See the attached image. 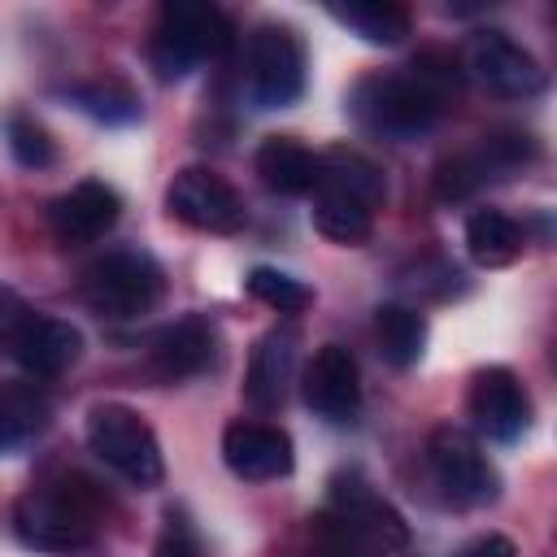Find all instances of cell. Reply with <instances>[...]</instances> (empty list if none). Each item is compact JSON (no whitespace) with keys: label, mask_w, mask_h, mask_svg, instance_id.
Returning <instances> with one entry per match:
<instances>
[{"label":"cell","mask_w":557,"mask_h":557,"mask_svg":"<svg viewBox=\"0 0 557 557\" xmlns=\"http://www.w3.org/2000/svg\"><path fill=\"white\" fill-rule=\"evenodd\" d=\"M100 500L87 479H48L13 505V531L22 544L44 553H78L96 540Z\"/></svg>","instance_id":"6da1fadb"},{"label":"cell","mask_w":557,"mask_h":557,"mask_svg":"<svg viewBox=\"0 0 557 557\" xmlns=\"http://www.w3.org/2000/svg\"><path fill=\"white\" fill-rule=\"evenodd\" d=\"M231 44H235V26L218 4H209V0H170L157 13L152 44H148V65L161 83H178L200 61L226 57Z\"/></svg>","instance_id":"7a4b0ae2"},{"label":"cell","mask_w":557,"mask_h":557,"mask_svg":"<svg viewBox=\"0 0 557 557\" xmlns=\"http://www.w3.org/2000/svg\"><path fill=\"white\" fill-rule=\"evenodd\" d=\"M348 113L366 135L409 144V139H422L440 126L444 100L431 96L409 74H366L348 91Z\"/></svg>","instance_id":"3957f363"},{"label":"cell","mask_w":557,"mask_h":557,"mask_svg":"<svg viewBox=\"0 0 557 557\" xmlns=\"http://www.w3.org/2000/svg\"><path fill=\"white\" fill-rule=\"evenodd\" d=\"M0 348L35 379H57L65 374L78 352H83V335L78 326H70L65 318H52L35 305H26L13 287L0 283Z\"/></svg>","instance_id":"277c9868"},{"label":"cell","mask_w":557,"mask_h":557,"mask_svg":"<svg viewBox=\"0 0 557 557\" xmlns=\"http://www.w3.org/2000/svg\"><path fill=\"white\" fill-rule=\"evenodd\" d=\"M78 292L91 313L131 322V318H144L157 309V300L165 292V270L144 248H109L83 270Z\"/></svg>","instance_id":"5b68a950"},{"label":"cell","mask_w":557,"mask_h":557,"mask_svg":"<svg viewBox=\"0 0 557 557\" xmlns=\"http://www.w3.org/2000/svg\"><path fill=\"white\" fill-rule=\"evenodd\" d=\"M87 448L113 474L135 487H157L165 479V457L148 418L122 400H100L87 409Z\"/></svg>","instance_id":"8992f818"},{"label":"cell","mask_w":557,"mask_h":557,"mask_svg":"<svg viewBox=\"0 0 557 557\" xmlns=\"http://www.w3.org/2000/svg\"><path fill=\"white\" fill-rule=\"evenodd\" d=\"M322 518L366 557H387V553H400L409 544L405 518L357 470H339L331 479V509Z\"/></svg>","instance_id":"52a82bcc"},{"label":"cell","mask_w":557,"mask_h":557,"mask_svg":"<svg viewBox=\"0 0 557 557\" xmlns=\"http://www.w3.org/2000/svg\"><path fill=\"white\" fill-rule=\"evenodd\" d=\"M426 466L435 487L457 509H483L500 496V474L483 444L461 426H435L426 440Z\"/></svg>","instance_id":"ba28073f"},{"label":"cell","mask_w":557,"mask_h":557,"mask_svg":"<svg viewBox=\"0 0 557 557\" xmlns=\"http://www.w3.org/2000/svg\"><path fill=\"white\" fill-rule=\"evenodd\" d=\"M248 96L257 109H283L305 91V44L283 22H261L244 48Z\"/></svg>","instance_id":"9c48e42d"},{"label":"cell","mask_w":557,"mask_h":557,"mask_svg":"<svg viewBox=\"0 0 557 557\" xmlns=\"http://www.w3.org/2000/svg\"><path fill=\"white\" fill-rule=\"evenodd\" d=\"M461 74L474 78L479 87H487L500 100H527L544 87V70L540 61L505 30L496 26H479L470 30V39L461 44Z\"/></svg>","instance_id":"30bf717a"},{"label":"cell","mask_w":557,"mask_h":557,"mask_svg":"<svg viewBox=\"0 0 557 557\" xmlns=\"http://www.w3.org/2000/svg\"><path fill=\"white\" fill-rule=\"evenodd\" d=\"M535 157V139L527 131H492L474 148H461L435 165V196L444 205L474 196L492 178H509Z\"/></svg>","instance_id":"8fae6325"},{"label":"cell","mask_w":557,"mask_h":557,"mask_svg":"<svg viewBox=\"0 0 557 557\" xmlns=\"http://www.w3.org/2000/svg\"><path fill=\"white\" fill-rule=\"evenodd\" d=\"M165 209L205 235H239L248 222L244 196L235 191L231 178H222L209 165H187L174 174V183L165 187Z\"/></svg>","instance_id":"7c38bea8"},{"label":"cell","mask_w":557,"mask_h":557,"mask_svg":"<svg viewBox=\"0 0 557 557\" xmlns=\"http://www.w3.org/2000/svg\"><path fill=\"white\" fill-rule=\"evenodd\" d=\"M300 392H305V405L322 422H331V426L352 422L357 409H361V370H357V357L344 344H322L313 352V361L305 366Z\"/></svg>","instance_id":"4fadbf2b"},{"label":"cell","mask_w":557,"mask_h":557,"mask_svg":"<svg viewBox=\"0 0 557 557\" xmlns=\"http://www.w3.org/2000/svg\"><path fill=\"white\" fill-rule=\"evenodd\" d=\"M470 418L487 440L513 444L531 426V396L509 366H483L470 379Z\"/></svg>","instance_id":"5bb4252c"},{"label":"cell","mask_w":557,"mask_h":557,"mask_svg":"<svg viewBox=\"0 0 557 557\" xmlns=\"http://www.w3.org/2000/svg\"><path fill=\"white\" fill-rule=\"evenodd\" d=\"M218 361V326L205 313H183L161 326L148 344V370L161 383H183Z\"/></svg>","instance_id":"9a60e30c"},{"label":"cell","mask_w":557,"mask_h":557,"mask_svg":"<svg viewBox=\"0 0 557 557\" xmlns=\"http://www.w3.org/2000/svg\"><path fill=\"white\" fill-rule=\"evenodd\" d=\"M222 461H226V470H231L235 479L265 483V479H287V474H292L296 448H292V435H287L283 426L235 418V422L222 431Z\"/></svg>","instance_id":"2e32d148"},{"label":"cell","mask_w":557,"mask_h":557,"mask_svg":"<svg viewBox=\"0 0 557 557\" xmlns=\"http://www.w3.org/2000/svg\"><path fill=\"white\" fill-rule=\"evenodd\" d=\"M117 218H122V196L100 178H83L48 205V226L65 248L104 239L117 226Z\"/></svg>","instance_id":"e0dca14e"},{"label":"cell","mask_w":557,"mask_h":557,"mask_svg":"<svg viewBox=\"0 0 557 557\" xmlns=\"http://www.w3.org/2000/svg\"><path fill=\"white\" fill-rule=\"evenodd\" d=\"M296 370V331L292 326H274L257 339L252 357H248V374H244V400L261 413H274L287 400V383Z\"/></svg>","instance_id":"ac0fdd59"},{"label":"cell","mask_w":557,"mask_h":557,"mask_svg":"<svg viewBox=\"0 0 557 557\" xmlns=\"http://www.w3.org/2000/svg\"><path fill=\"white\" fill-rule=\"evenodd\" d=\"M257 174L278 196H309L322 183V152L292 135H265L257 148Z\"/></svg>","instance_id":"d6986e66"},{"label":"cell","mask_w":557,"mask_h":557,"mask_svg":"<svg viewBox=\"0 0 557 557\" xmlns=\"http://www.w3.org/2000/svg\"><path fill=\"white\" fill-rule=\"evenodd\" d=\"M522 248H527V231L505 209H474L466 218V252H470L474 265L500 270V265L518 261Z\"/></svg>","instance_id":"ffe728a7"},{"label":"cell","mask_w":557,"mask_h":557,"mask_svg":"<svg viewBox=\"0 0 557 557\" xmlns=\"http://www.w3.org/2000/svg\"><path fill=\"white\" fill-rule=\"evenodd\" d=\"M374 335H379V352L396 370L418 366L422 352H426V318L413 305H400V300L379 305L374 309Z\"/></svg>","instance_id":"44dd1931"},{"label":"cell","mask_w":557,"mask_h":557,"mask_svg":"<svg viewBox=\"0 0 557 557\" xmlns=\"http://www.w3.org/2000/svg\"><path fill=\"white\" fill-rule=\"evenodd\" d=\"M318 187H331V191H344L352 200H361L366 209H379L387 200V183H383V170L352 152V148H331L322 152V183Z\"/></svg>","instance_id":"7402d4cb"},{"label":"cell","mask_w":557,"mask_h":557,"mask_svg":"<svg viewBox=\"0 0 557 557\" xmlns=\"http://www.w3.org/2000/svg\"><path fill=\"white\" fill-rule=\"evenodd\" d=\"M52 418L48 396L35 383H0V448H22L44 435Z\"/></svg>","instance_id":"603a6c76"},{"label":"cell","mask_w":557,"mask_h":557,"mask_svg":"<svg viewBox=\"0 0 557 557\" xmlns=\"http://www.w3.org/2000/svg\"><path fill=\"white\" fill-rule=\"evenodd\" d=\"M326 13L366 44L392 48L409 35V9H400L392 0H348V4H326Z\"/></svg>","instance_id":"cb8c5ba5"},{"label":"cell","mask_w":557,"mask_h":557,"mask_svg":"<svg viewBox=\"0 0 557 557\" xmlns=\"http://www.w3.org/2000/svg\"><path fill=\"white\" fill-rule=\"evenodd\" d=\"M313 231L326 235L331 244H366L374 235V209H366L361 200L344 196V191H331V187H318L313 191Z\"/></svg>","instance_id":"d4e9b609"},{"label":"cell","mask_w":557,"mask_h":557,"mask_svg":"<svg viewBox=\"0 0 557 557\" xmlns=\"http://www.w3.org/2000/svg\"><path fill=\"white\" fill-rule=\"evenodd\" d=\"M74 109H83L87 117L104 122V126H122L139 117V96L122 83V78H91V83H74L61 91Z\"/></svg>","instance_id":"484cf974"},{"label":"cell","mask_w":557,"mask_h":557,"mask_svg":"<svg viewBox=\"0 0 557 557\" xmlns=\"http://www.w3.org/2000/svg\"><path fill=\"white\" fill-rule=\"evenodd\" d=\"M4 148L26 170H48L57 161V144H52L48 126L35 113H22V109L4 113Z\"/></svg>","instance_id":"4316f807"},{"label":"cell","mask_w":557,"mask_h":557,"mask_svg":"<svg viewBox=\"0 0 557 557\" xmlns=\"http://www.w3.org/2000/svg\"><path fill=\"white\" fill-rule=\"evenodd\" d=\"M244 287H248L252 300H261V305H270L278 313H300V309L313 305V287L292 278L287 270H274V265H252Z\"/></svg>","instance_id":"83f0119b"},{"label":"cell","mask_w":557,"mask_h":557,"mask_svg":"<svg viewBox=\"0 0 557 557\" xmlns=\"http://www.w3.org/2000/svg\"><path fill=\"white\" fill-rule=\"evenodd\" d=\"M152 557H200V544H196L191 527H187L174 509L165 513V531H161V540H157Z\"/></svg>","instance_id":"f1b7e54d"},{"label":"cell","mask_w":557,"mask_h":557,"mask_svg":"<svg viewBox=\"0 0 557 557\" xmlns=\"http://www.w3.org/2000/svg\"><path fill=\"white\" fill-rule=\"evenodd\" d=\"M457 557H518V544L509 540V535H479V540H470Z\"/></svg>","instance_id":"f546056e"},{"label":"cell","mask_w":557,"mask_h":557,"mask_svg":"<svg viewBox=\"0 0 557 557\" xmlns=\"http://www.w3.org/2000/svg\"><path fill=\"white\" fill-rule=\"evenodd\" d=\"M318 557H348V553H335V548H318Z\"/></svg>","instance_id":"4dcf8cb0"}]
</instances>
